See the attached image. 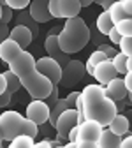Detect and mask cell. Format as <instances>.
Returning a JSON list of instances; mask_svg holds the SVG:
<instances>
[{"label": "cell", "mask_w": 132, "mask_h": 148, "mask_svg": "<svg viewBox=\"0 0 132 148\" xmlns=\"http://www.w3.org/2000/svg\"><path fill=\"white\" fill-rule=\"evenodd\" d=\"M104 131V127L95 122V120H85L81 123H78V141H92L97 143L101 134Z\"/></svg>", "instance_id": "10"}, {"label": "cell", "mask_w": 132, "mask_h": 148, "mask_svg": "<svg viewBox=\"0 0 132 148\" xmlns=\"http://www.w3.org/2000/svg\"><path fill=\"white\" fill-rule=\"evenodd\" d=\"M78 148H99V145L92 141H78Z\"/></svg>", "instance_id": "46"}, {"label": "cell", "mask_w": 132, "mask_h": 148, "mask_svg": "<svg viewBox=\"0 0 132 148\" xmlns=\"http://www.w3.org/2000/svg\"><path fill=\"white\" fill-rule=\"evenodd\" d=\"M127 71H132V57H127Z\"/></svg>", "instance_id": "52"}, {"label": "cell", "mask_w": 132, "mask_h": 148, "mask_svg": "<svg viewBox=\"0 0 132 148\" xmlns=\"http://www.w3.org/2000/svg\"><path fill=\"white\" fill-rule=\"evenodd\" d=\"M48 9H49L51 18H60V12H58V0H49Z\"/></svg>", "instance_id": "38"}, {"label": "cell", "mask_w": 132, "mask_h": 148, "mask_svg": "<svg viewBox=\"0 0 132 148\" xmlns=\"http://www.w3.org/2000/svg\"><path fill=\"white\" fill-rule=\"evenodd\" d=\"M20 81H21V86L28 92V95L32 97V101H44L51 94V90L55 86L46 76H42V74L37 72V71L30 72L28 76H25Z\"/></svg>", "instance_id": "3"}, {"label": "cell", "mask_w": 132, "mask_h": 148, "mask_svg": "<svg viewBox=\"0 0 132 148\" xmlns=\"http://www.w3.org/2000/svg\"><path fill=\"white\" fill-rule=\"evenodd\" d=\"M4 74V78H5V85H7V90L11 92V94H14V92H18L21 88V81H20V78L16 76V74L12 72V71H5V72H2Z\"/></svg>", "instance_id": "25"}, {"label": "cell", "mask_w": 132, "mask_h": 148, "mask_svg": "<svg viewBox=\"0 0 132 148\" xmlns=\"http://www.w3.org/2000/svg\"><path fill=\"white\" fill-rule=\"evenodd\" d=\"M107 12H109V16H111V21L113 23H118V21H122V20H125V18H129L127 14H125V11H123V5H122V0H118V2H115L113 5H109V9H106Z\"/></svg>", "instance_id": "23"}, {"label": "cell", "mask_w": 132, "mask_h": 148, "mask_svg": "<svg viewBox=\"0 0 132 148\" xmlns=\"http://www.w3.org/2000/svg\"><path fill=\"white\" fill-rule=\"evenodd\" d=\"M67 141H70V143H78V125H76V127H72L70 131H69V134H67Z\"/></svg>", "instance_id": "43"}, {"label": "cell", "mask_w": 132, "mask_h": 148, "mask_svg": "<svg viewBox=\"0 0 132 148\" xmlns=\"http://www.w3.org/2000/svg\"><path fill=\"white\" fill-rule=\"evenodd\" d=\"M118 148H132V132H129V134H125V138H122Z\"/></svg>", "instance_id": "41"}, {"label": "cell", "mask_w": 132, "mask_h": 148, "mask_svg": "<svg viewBox=\"0 0 132 148\" xmlns=\"http://www.w3.org/2000/svg\"><path fill=\"white\" fill-rule=\"evenodd\" d=\"M60 32H62V27H53V28L49 30V34H48V35H58Z\"/></svg>", "instance_id": "50"}, {"label": "cell", "mask_w": 132, "mask_h": 148, "mask_svg": "<svg viewBox=\"0 0 132 148\" xmlns=\"http://www.w3.org/2000/svg\"><path fill=\"white\" fill-rule=\"evenodd\" d=\"M90 39L95 42L97 46H101V44H104V41H106V35H102V34L97 32V28H95V32H92V30H90Z\"/></svg>", "instance_id": "37"}, {"label": "cell", "mask_w": 132, "mask_h": 148, "mask_svg": "<svg viewBox=\"0 0 132 148\" xmlns=\"http://www.w3.org/2000/svg\"><path fill=\"white\" fill-rule=\"evenodd\" d=\"M9 71H12L20 79H23L25 76H28L30 72L35 71V58H34V55L28 53V51H21L9 64Z\"/></svg>", "instance_id": "7"}, {"label": "cell", "mask_w": 132, "mask_h": 148, "mask_svg": "<svg viewBox=\"0 0 132 148\" xmlns=\"http://www.w3.org/2000/svg\"><path fill=\"white\" fill-rule=\"evenodd\" d=\"M90 42V28L83 18H69L65 20L62 32L58 34V46L64 53L72 55L81 51Z\"/></svg>", "instance_id": "2"}, {"label": "cell", "mask_w": 132, "mask_h": 148, "mask_svg": "<svg viewBox=\"0 0 132 148\" xmlns=\"http://www.w3.org/2000/svg\"><path fill=\"white\" fill-rule=\"evenodd\" d=\"M58 99H60V97H58V85H55V86H53V90H51V94H49V95L44 99V102H46V104L51 108V106H53L56 101H58Z\"/></svg>", "instance_id": "33"}, {"label": "cell", "mask_w": 132, "mask_h": 148, "mask_svg": "<svg viewBox=\"0 0 132 148\" xmlns=\"http://www.w3.org/2000/svg\"><path fill=\"white\" fill-rule=\"evenodd\" d=\"M56 148H65V146H64V145H62V146H56Z\"/></svg>", "instance_id": "59"}, {"label": "cell", "mask_w": 132, "mask_h": 148, "mask_svg": "<svg viewBox=\"0 0 132 148\" xmlns=\"http://www.w3.org/2000/svg\"><path fill=\"white\" fill-rule=\"evenodd\" d=\"M107 129L111 132H115V134H118V136H125V134H129L130 132V127H129V120H127V116L123 115V113H116L115 115V118L111 120V123L107 125Z\"/></svg>", "instance_id": "18"}, {"label": "cell", "mask_w": 132, "mask_h": 148, "mask_svg": "<svg viewBox=\"0 0 132 148\" xmlns=\"http://www.w3.org/2000/svg\"><path fill=\"white\" fill-rule=\"evenodd\" d=\"M65 148H78V143H70V141H67V145H64Z\"/></svg>", "instance_id": "53"}, {"label": "cell", "mask_w": 132, "mask_h": 148, "mask_svg": "<svg viewBox=\"0 0 132 148\" xmlns=\"http://www.w3.org/2000/svg\"><path fill=\"white\" fill-rule=\"evenodd\" d=\"M125 104H127V97H125L123 101H118V102H115V106H116V113H122V111L125 109Z\"/></svg>", "instance_id": "47"}, {"label": "cell", "mask_w": 132, "mask_h": 148, "mask_svg": "<svg viewBox=\"0 0 132 148\" xmlns=\"http://www.w3.org/2000/svg\"><path fill=\"white\" fill-rule=\"evenodd\" d=\"M107 39H109V42H111V44L118 46V44H120V39H122V35L116 32V28H115V27H113V28L109 30V34H107Z\"/></svg>", "instance_id": "36"}, {"label": "cell", "mask_w": 132, "mask_h": 148, "mask_svg": "<svg viewBox=\"0 0 132 148\" xmlns=\"http://www.w3.org/2000/svg\"><path fill=\"white\" fill-rule=\"evenodd\" d=\"M115 28L122 37H132V18H125V20L118 21Z\"/></svg>", "instance_id": "29"}, {"label": "cell", "mask_w": 132, "mask_h": 148, "mask_svg": "<svg viewBox=\"0 0 132 148\" xmlns=\"http://www.w3.org/2000/svg\"><path fill=\"white\" fill-rule=\"evenodd\" d=\"M44 49L48 51V57L53 58L60 67L67 65L70 62V57L67 53H64L58 46V35H46V41H44Z\"/></svg>", "instance_id": "11"}, {"label": "cell", "mask_w": 132, "mask_h": 148, "mask_svg": "<svg viewBox=\"0 0 132 148\" xmlns=\"http://www.w3.org/2000/svg\"><path fill=\"white\" fill-rule=\"evenodd\" d=\"M9 25H5V23H2V21H0V42H2V41H5L7 39V37H9Z\"/></svg>", "instance_id": "42"}, {"label": "cell", "mask_w": 132, "mask_h": 148, "mask_svg": "<svg viewBox=\"0 0 132 148\" xmlns=\"http://www.w3.org/2000/svg\"><path fill=\"white\" fill-rule=\"evenodd\" d=\"M81 4L78 0H58V12H60V18H76L79 16V11H81Z\"/></svg>", "instance_id": "17"}, {"label": "cell", "mask_w": 132, "mask_h": 148, "mask_svg": "<svg viewBox=\"0 0 132 148\" xmlns=\"http://www.w3.org/2000/svg\"><path fill=\"white\" fill-rule=\"evenodd\" d=\"M78 125V111L76 109H65L64 113L56 118L55 122V131H56V139L60 143L67 141V134L72 127Z\"/></svg>", "instance_id": "6"}, {"label": "cell", "mask_w": 132, "mask_h": 148, "mask_svg": "<svg viewBox=\"0 0 132 148\" xmlns=\"http://www.w3.org/2000/svg\"><path fill=\"white\" fill-rule=\"evenodd\" d=\"M118 48L120 53H123L125 57H132V37H122Z\"/></svg>", "instance_id": "30"}, {"label": "cell", "mask_w": 132, "mask_h": 148, "mask_svg": "<svg viewBox=\"0 0 132 148\" xmlns=\"http://www.w3.org/2000/svg\"><path fill=\"white\" fill-rule=\"evenodd\" d=\"M32 148H53V146H51L49 139H42V141H37V143H34V146H32Z\"/></svg>", "instance_id": "45"}, {"label": "cell", "mask_w": 132, "mask_h": 148, "mask_svg": "<svg viewBox=\"0 0 132 148\" xmlns=\"http://www.w3.org/2000/svg\"><path fill=\"white\" fill-rule=\"evenodd\" d=\"M65 109H69V106H67V102H65V99H58L51 108H49V118H48V123L51 125V127H55V122H56V118H58Z\"/></svg>", "instance_id": "22"}, {"label": "cell", "mask_w": 132, "mask_h": 148, "mask_svg": "<svg viewBox=\"0 0 132 148\" xmlns=\"http://www.w3.org/2000/svg\"><path fill=\"white\" fill-rule=\"evenodd\" d=\"M25 118L32 120V122L37 123V125L48 123V118H49V106H48L44 101H32V102L27 106Z\"/></svg>", "instance_id": "9"}, {"label": "cell", "mask_w": 132, "mask_h": 148, "mask_svg": "<svg viewBox=\"0 0 132 148\" xmlns=\"http://www.w3.org/2000/svg\"><path fill=\"white\" fill-rule=\"evenodd\" d=\"M35 71L41 72L42 76H46L53 85H60V78H62V67L56 64L53 58L49 57H42L39 60H35Z\"/></svg>", "instance_id": "8"}, {"label": "cell", "mask_w": 132, "mask_h": 148, "mask_svg": "<svg viewBox=\"0 0 132 148\" xmlns=\"http://www.w3.org/2000/svg\"><path fill=\"white\" fill-rule=\"evenodd\" d=\"M111 62H113V67H115V71H116V74L118 76H123V74L127 72V57L123 53H116L115 57L111 58Z\"/></svg>", "instance_id": "26"}, {"label": "cell", "mask_w": 132, "mask_h": 148, "mask_svg": "<svg viewBox=\"0 0 132 148\" xmlns=\"http://www.w3.org/2000/svg\"><path fill=\"white\" fill-rule=\"evenodd\" d=\"M5 90H7V85H5V78H4V74L0 72V94H4Z\"/></svg>", "instance_id": "48"}, {"label": "cell", "mask_w": 132, "mask_h": 148, "mask_svg": "<svg viewBox=\"0 0 132 148\" xmlns=\"http://www.w3.org/2000/svg\"><path fill=\"white\" fill-rule=\"evenodd\" d=\"M104 90H106V95L111 99V101H115V102H118V101H123L125 97H127V88H125V83H123V78H120V76H116L115 79H111L106 86H104Z\"/></svg>", "instance_id": "14"}, {"label": "cell", "mask_w": 132, "mask_h": 148, "mask_svg": "<svg viewBox=\"0 0 132 148\" xmlns=\"http://www.w3.org/2000/svg\"><path fill=\"white\" fill-rule=\"evenodd\" d=\"M92 76L95 78V81L99 85L106 86L111 79H115L118 74H116L115 67H113V62L107 58V60H104V62H101V64H97L95 67H93V74H92Z\"/></svg>", "instance_id": "12"}, {"label": "cell", "mask_w": 132, "mask_h": 148, "mask_svg": "<svg viewBox=\"0 0 132 148\" xmlns=\"http://www.w3.org/2000/svg\"><path fill=\"white\" fill-rule=\"evenodd\" d=\"M9 39H12L21 49H27V48L32 44L34 37H32V32H30L27 27H23V25H16V27L9 32Z\"/></svg>", "instance_id": "15"}, {"label": "cell", "mask_w": 132, "mask_h": 148, "mask_svg": "<svg viewBox=\"0 0 132 148\" xmlns=\"http://www.w3.org/2000/svg\"><path fill=\"white\" fill-rule=\"evenodd\" d=\"M102 2L104 0H93V4H97V5H102Z\"/></svg>", "instance_id": "55"}, {"label": "cell", "mask_w": 132, "mask_h": 148, "mask_svg": "<svg viewBox=\"0 0 132 148\" xmlns=\"http://www.w3.org/2000/svg\"><path fill=\"white\" fill-rule=\"evenodd\" d=\"M115 2H118V0H104L101 7H104V11H106V9H109V5H113Z\"/></svg>", "instance_id": "49"}, {"label": "cell", "mask_w": 132, "mask_h": 148, "mask_svg": "<svg viewBox=\"0 0 132 148\" xmlns=\"http://www.w3.org/2000/svg\"><path fill=\"white\" fill-rule=\"evenodd\" d=\"M32 0H5V5L11 7L12 11H23L30 5Z\"/></svg>", "instance_id": "31"}, {"label": "cell", "mask_w": 132, "mask_h": 148, "mask_svg": "<svg viewBox=\"0 0 132 148\" xmlns=\"http://www.w3.org/2000/svg\"><path fill=\"white\" fill-rule=\"evenodd\" d=\"M123 83H125V88L129 94H132V71H127L123 74Z\"/></svg>", "instance_id": "40"}, {"label": "cell", "mask_w": 132, "mask_h": 148, "mask_svg": "<svg viewBox=\"0 0 132 148\" xmlns=\"http://www.w3.org/2000/svg\"><path fill=\"white\" fill-rule=\"evenodd\" d=\"M0 18H2V5H0Z\"/></svg>", "instance_id": "58"}, {"label": "cell", "mask_w": 132, "mask_h": 148, "mask_svg": "<svg viewBox=\"0 0 132 148\" xmlns=\"http://www.w3.org/2000/svg\"><path fill=\"white\" fill-rule=\"evenodd\" d=\"M21 51H25V49H21V48L18 46L12 39H9V37H7L5 41L0 42V60L9 65V64H11V62H12Z\"/></svg>", "instance_id": "16"}, {"label": "cell", "mask_w": 132, "mask_h": 148, "mask_svg": "<svg viewBox=\"0 0 132 148\" xmlns=\"http://www.w3.org/2000/svg\"><path fill=\"white\" fill-rule=\"evenodd\" d=\"M12 18H14L12 9H11V7H7V5H4V7H2V18H0V21L5 23V25H9Z\"/></svg>", "instance_id": "34"}, {"label": "cell", "mask_w": 132, "mask_h": 148, "mask_svg": "<svg viewBox=\"0 0 132 148\" xmlns=\"http://www.w3.org/2000/svg\"><path fill=\"white\" fill-rule=\"evenodd\" d=\"M113 27H115V23L111 21L109 12H107V11H102V12L97 16V21H95V28H97V32H101L102 35L107 37V34H109V30H111Z\"/></svg>", "instance_id": "21"}, {"label": "cell", "mask_w": 132, "mask_h": 148, "mask_svg": "<svg viewBox=\"0 0 132 148\" xmlns=\"http://www.w3.org/2000/svg\"><path fill=\"white\" fill-rule=\"evenodd\" d=\"M11 99H12V94L9 90H5L4 94H0V108H5L11 104Z\"/></svg>", "instance_id": "39"}, {"label": "cell", "mask_w": 132, "mask_h": 148, "mask_svg": "<svg viewBox=\"0 0 132 148\" xmlns=\"http://www.w3.org/2000/svg\"><path fill=\"white\" fill-rule=\"evenodd\" d=\"M79 94H81V92H70V94L65 97V102H67L69 109H76V101H78Z\"/></svg>", "instance_id": "35"}, {"label": "cell", "mask_w": 132, "mask_h": 148, "mask_svg": "<svg viewBox=\"0 0 132 148\" xmlns=\"http://www.w3.org/2000/svg\"><path fill=\"white\" fill-rule=\"evenodd\" d=\"M34 146V139L28 136H16L12 141H9V148H32Z\"/></svg>", "instance_id": "28"}, {"label": "cell", "mask_w": 132, "mask_h": 148, "mask_svg": "<svg viewBox=\"0 0 132 148\" xmlns=\"http://www.w3.org/2000/svg\"><path fill=\"white\" fill-rule=\"evenodd\" d=\"M0 5H2V7H4V5H5V0H0Z\"/></svg>", "instance_id": "57"}, {"label": "cell", "mask_w": 132, "mask_h": 148, "mask_svg": "<svg viewBox=\"0 0 132 148\" xmlns=\"http://www.w3.org/2000/svg\"><path fill=\"white\" fill-rule=\"evenodd\" d=\"M21 134H23V136H28V138H32V139H35L37 136H39V125L34 123V122L28 120V118H25V120H23V125H21Z\"/></svg>", "instance_id": "27"}, {"label": "cell", "mask_w": 132, "mask_h": 148, "mask_svg": "<svg viewBox=\"0 0 132 148\" xmlns=\"http://www.w3.org/2000/svg\"><path fill=\"white\" fill-rule=\"evenodd\" d=\"M49 0H32L28 5V14L32 16V20L37 23H48L49 20H53L49 9H48Z\"/></svg>", "instance_id": "13"}, {"label": "cell", "mask_w": 132, "mask_h": 148, "mask_svg": "<svg viewBox=\"0 0 132 148\" xmlns=\"http://www.w3.org/2000/svg\"><path fill=\"white\" fill-rule=\"evenodd\" d=\"M16 25L27 27V28L32 32V37H34V39H35V37H39V23L32 20V16L28 14V9H23V11L18 12V16H16Z\"/></svg>", "instance_id": "19"}, {"label": "cell", "mask_w": 132, "mask_h": 148, "mask_svg": "<svg viewBox=\"0 0 132 148\" xmlns=\"http://www.w3.org/2000/svg\"><path fill=\"white\" fill-rule=\"evenodd\" d=\"M122 5H123V11L129 18H132V0H122Z\"/></svg>", "instance_id": "44"}, {"label": "cell", "mask_w": 132, "mask_h": 148, "mask_svg": "<svg viewBox=\"0 0 132 148\" xmlns=\"http://www.w3.org/2000/svg\"><path fill=\"white\" fill-rule=\"evenodd\" d=\"M25 116L18 111H4L0 115V134L4 141H12L16 136L21 134V125Z\"/></svg>", "instance_id": "4"}, {"label": "cell", "mask_w": 132, "mask_h": 148, "mask_svg": "<svg viewBox=\"0 0 132 148\" xmlns=\"http://www.w3.org/2000/svg\"><path fill=\"white\" fill-rule=\"evenodd\" d=\"M120 141H122V136L111 132L109 129L104 127V131H102L97 145H99V148H118L120 146Z\"/></svg>", "instance_id": "20"}, {"label": "cell", "mask_w": 132, "mask_h": 148, "mask_svg": "<svg viewBox=\"0 0 132 148\" xmlns=\"http://www.w3.org/2000/svg\"><path fill=\"white\" fill-rule=\"evenodd\" d=\"M83 101V116L85 120H95L102 127H107L111 120L116 115L115 101H111L106 95V90L102 85H86L81 90Z\"/></svg>", "instance_id": "1"}, {"label": "cell", "mask_w": 132, "mask_h": 148, "mask_svg": "<svg viewBox=\"0 0 132 148\" xmlns=\"http://www.w3.org/2000/svg\"><path fill=\"white\" fill-rule=\"evenodd\" d=\"M104 60H107L106 58V55L102 53V51H99V49H95L90 57H88V60H86V64H85V71H86V74H93V67H95L97 64H101V62H104Z\"/></svg>", "instance_id": "24"}, {"label": "cell", "mask_w": 132, "mask_h": 148, "mask_svg": "<svg viewBox=\"0 0 132 148\" xmlns=\"http://www.w3.org/2000/svg\"><path fill=\"white\" fill-rule=\"evenodd\" d=\"M97 49H99V51H102V53L106 55V58H109V60H111V58L118 53V51L113 48L111 44H106V42H104V44H101V46H97Z\"/></svg>", "instance_id": "32"}, {"label": "cell", "mask_w": 132, "mask_h": 148, "mask_svg": "<svg viewBox=\"0 0 132 148\" xmlns=\"http://www.w3.org/2000/svg\"><path fill=\"white\" fill-rule=\"evenodd\" d=\"M78 2L81 4V7H88L90 4H93V0H78Z\"/></svg>", "instance_id": "51"}, {"label": "cell", "mask_w": 132, "mask_h": 148, "mask_svg": "<svg viewBox=\"0 0 132 148\" xmlns=\"http://www.w3.org/2000/svg\"><path fill=\"white\" fill-rule=\"evenodd\" d=\"M127 102L132 106V94H127Z\"/></svg>", "instance_id": "54"}, {"label": "cell", "mask_w": 132, "mask_h": 148, "mask_svg": "<svg viewBox=\"0 0 132 148\" xmlns=\"http://www.w3.org/2000/svg\"><path fill=\"white\" fill-rule=\"evenodd\" d=\"M0 148H4V139H2V134H0Z\"/></svg>", "instance_id": "56"}, {"label": "cell", "mask_w": 132, "mask_h": 148, "mask_svg": "<svg viewBox=\"0 0 132 148\" xmlns=\"http://www.w3.org/2000/svg\"><path fill=\"white\" fill-rule=\"evenodd\" d=\"M85 64L79 62V60H70L67 65L62 67V78H60V85L62 86H74L76 83H79L83 78H85Z\"/></svg>", "instance_id": "5"}]
</instances>
